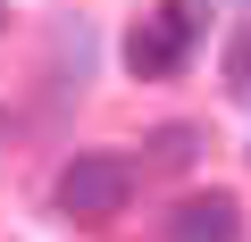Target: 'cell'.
<instances>
[{
	"instance_id": "obj_1",
	"label": "cell",
	"mask_w": 251,
	"mask_h": 242,
	"mask_svg": "<svg viewBox=\"0 0 251 242\" xmlns=\"http://www.w3.org/2000/svg\"><path fill=\"white\" fill-rule=\"evenodd\" d=\"M126 200H134V159H117V151H75L50 184V209L75 225H109L126 217Z\"/></svg>"
},
{
	"instance_id": "obj_2",
	"label": "cell",
	"mask_w": 251,
	"mask_h": 242,
	"mask_svg": "<svg viewBox=\"0 0 251 242\" xmlns=\"http://www.w3.org/2000/svg\"><path fill=\"white\" fill-rule=\"evenodd\" d=\"M193 42H201V17L184 9V0H159V9L134 17V34H126V67H134L143 84H159V75H176L193 59Z\"/></svg>"
},
{
	"instance_id": "obj_3",
	"label": "cell",
	"mask_w": 251,
	"mask_h": 242,
	"mask_svg": "<svg viewBox=\"0 0 251 242\" xmlns=\"http://www.w3.org/2000/svg\"><path fill=\"white\" fill-rule=\"evenodd\" d=\"M168 242H243V200L234 192H184L168 209Z\"/></svg>"
},
{
	"instance_id": "obj_4",
	"label": "cell",
	"mask_w": 251,
	"mask_h": 242,
	"mask_svg": "<svg viewBox=\"0 0 251 242\" xmlns=\"http://www.w3.org/2000/svg\"><path fill=\"white\" fill-rule=\"evenodd\" d=\"M201 151H209V134H201V126H184V117H176V126H151V134H143V167H151V176H184Z\"/></svg>"
},
{
	"instance_id": "obj_5",
	"label": "cell",
	"mask_w": 251,
	"mask_h": 242,
	"mask_svg": "<svg viewBox=\"0 0 251 242\" xmlns=\"http://www.w3.org/2000/svg\"><path fill=\"white\" fill-rule=\"evenodd\" d=\"M226 92H243L251 100V17L234 25V42H226Z\"/></svg>"
},
{
	"instance_id": "obj_6",
	"label": "cell",
	"mask_w": 251,
	"mask_h": 242,
	"mask_svg": "<svg viewBox=\"0 0 251 242\" xmlns=\"http://www.w3.org/2000/svg\"><path fill=\"white\" fill-rule=\"evenodd\" d=\"M218 9H251V0H218Z\"/></svg>"
},
{
	"instance_id": "obj_7",
	"label": "cell",
	"mask_w": 251,
	"mask_h": 242,
	"mask_svg": "<svg viewBox=\"0 0 251 242\" xmlns=\"http://www.w3.org/2000/svg\"><path fill=\"white\" fill-rule=\"evenodd\" d=\"M0 34H9V9H0Z\"/></svg>"
}]
</instances>
